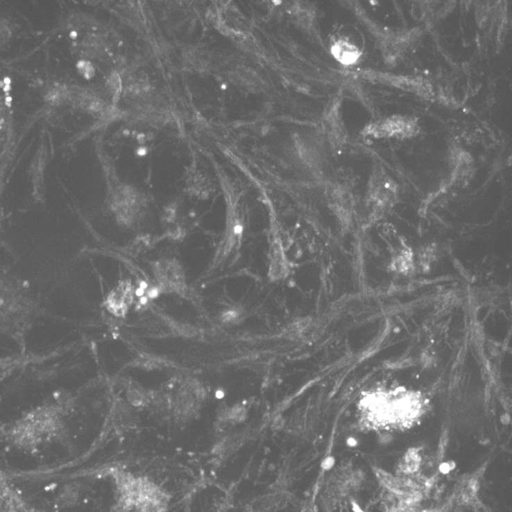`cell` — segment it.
I'll use <instances>...</instances> for the list:
<instances>
[{
    "instance_id": "cell-1",
    "label": "cell",
    "mask_w": 512,
    "mask_h": 512,
    "mask_svg": "<svg viewBox=\"0 0 512 512\" xmlns=\"http://www.w3.org/2000/svg\"><path fill=\"white\" fill-rule=\"evenodd\" d=\"M361 407L374 425H407L420 416L425 400L417 391L399 387L371 391L363 398Z\"/></svg>"
},
{
    "instance_id": "cell-2",
    "label": "cell",
    "mask_w": 512,
    "mask_h": 512,
    "mask_svg": "<svg viewBox=\"0 0 512 512\" xmlns=\"http://www.w3.org/2000/svg\"><path fill=\"white\" fill-rule=\"evenodd\" d=\"M332 53L337 61L344 65H352L356 63L360 58L361 53L356 46L350 43L339 42L335 43L332 47Z\"/></svg>"
},
{
    "instance_id": "cell-3",
    "label": "cell",
    "mask_w": 512,
    "mask_h": 512,
    "mask_svg": "<svg viewBox=\"0 0 512 512\" xmlns=\"http://www.w3.org/2000/svg\"><path fill=\"white\" fill-rule=\"evenodd\" d=\"M109 85L110 89H111L112 92H115V94H117V92L121 89V80H120L117 74H114L113 76L110 78Z\"/></svg>"
}]
</instances>
